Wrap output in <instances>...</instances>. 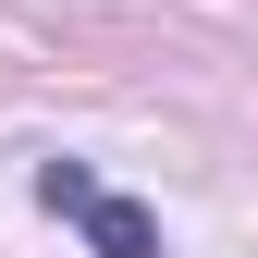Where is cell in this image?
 <instances>
[{
    "label": "cell",
    "instance_id": "6da1fadb",
    "mask_svg": "<svg viewBox=\"0 0 258 258\" xmlns=\"http://www.w3.org/2000/svg\"><path fill=\"white\" fill-rule=\"evenodd\" d=\"M37 197H49L61 221H86V246H99V258H160V221H148V209H123L86 160H49V172H37Z\"/></svg>",
    "mask_w": 258,
    "mask_h": 258
}]
</instances>
